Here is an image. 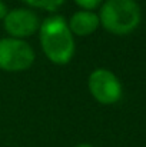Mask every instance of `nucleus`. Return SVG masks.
I'll return each mask as SVG.
<instances>
[{"instance_id": "f257e3e1", "label": "nucleus", "mask_w": 146, "mask_h": 147, "mask_svg": "<svg viewBox=\"0 0 146 147\" xmlns=\"http://www.w3.org/2000/svg\"><path fill=\"white\" fill-rule=\"evenodd\" d=\"M39 40L45 56L53 64L65 66L75 56V36L63 16L53 14L40 23Z\"/></svg>"}, {"instance_id": "f03ea898", "label": "nucleus", "mask_w": 146, "mask_h": 147, "mask_svg": "<svg viewBox=\"0 0 146 147\" xmlns=\"http://www.w3.org/2000/svg\"><path fill=\"white\" fill-rule=\"evenodd\" d=\"M141 7L135 0H106L99 11L105 30L116 36L132 33L141 23Z\"/></svg>"}, {"instance_id": "7ed1b4c3", "label": "nucleus", "mask_w": 146, "mask_h": 147, "mask_svg": "<svg viewBox=\"0 0 146 147\" xmlns=\"http://www.w3.org/2000/svg\"><path fill=\"white\" fill-rule=\"evenodd\" d=\"M35 59L33 47L23 39H0V70L10 73L24 71L33 66Z\"/></svg>"}, {"instance_id": "20e7f679", "label": "nucleus", "mask_w": 146, "mask_h": 147, "mask_svg": "<svg viewBox=\"0 0 146 147\" xmlns=\"http://www.w3.org/2000/svg\"><path fill=\"white\" fill-rule=\"evenodd\" d=\"M88 87L90 94L97 103L109 106V104H115L122 98V83L120 80L116 77V74H113L110 70L107 69H95L88 80Z\"/></svg>"}, {"instance_id": "39448f33", "label": "nucleus", "mask_w": 146, "mask_h": 147, "mask_svg": "<svg viewBox=\"0 0 146 147\" xmlns=\"http://www.w3.org/2000/svg\"><path fill=\"white\" fill-rule=\"evenodd\" d=\"M3 26L7 34H10V37L26 39L30 37L33 33L39 32L40 20L33 10L17 7L9 10V13L3 19Z\"/></svg>"}, {"instance_id": "423d86ee", "label": "nucleus", "mask_w": 146, "mask_h": 147, "mask_svg": "<svg viewBox=\"0 0 146 147\" xmlns=\"http://www.w3.org/2000/svg\"><path fill=\"white\" fill-rule=\"evenodd\" d=\"M67 24L73 36L85 37L96 32L100 26V20H99V14H96L92 10H79L72 14Z\"/></svg>"}, {"instance_id": "0eeeda50", "label": "nucleus", "mask_w": 146, "mask_h": 147, "mask_svg": "<svg viewBox=\"0 0 146 147\" xmlns=\"http://www.w3.org/2000/svg\"><path fill=\"white\" fill-rule=\"evenodd\" d=\"M23 1L30 7L42 9L46 11H56L65 3V0H23Z\"/></svg>"}, {"instance_id": "6e6552de", "label": "nucleus", "mask_w": 146, "mask_h": 147, "mask_svg": "<svg viewBox=\"0 0 146 147\" xmlns=\"http://www.w3.org/2000/svg\"><path fill=\"white\" fill-rule=\"evenodd\" d=\"M75 3L79 7H82L83 10H92L93 11L96 7L100 6L102 0H75Z\"/></svg>"}, {"instance_id": "1a4fd4ad", "label": "nucleus", "mask_w": 146, "mask_h": 147, "mask_svg": "<svg viewBox=\"0 0 146 147\" xmlns=\"http://www.w3.org/2000/svg\"><path fill=\"white\" fill-rule=\"evenodd\" d=\"M7 13H9V9H7L6 3H4L3 0H0V20H3Z\"/></svg>"}, {"instance_id": "9d476101", "label": "nucleus", "mask_w": 146, "mask_h": 147, "mask_svg": "<svg viewBox=\"0 0 146 147\" xmlns=\"http://www.w3.org/2000/svg\"><path fill=\"white\" fill-rule=\"evenodd\" d=\"M75 147H93L92 144H88V143H80V144H77V146Z\"/></svg>"}]
</instances>
